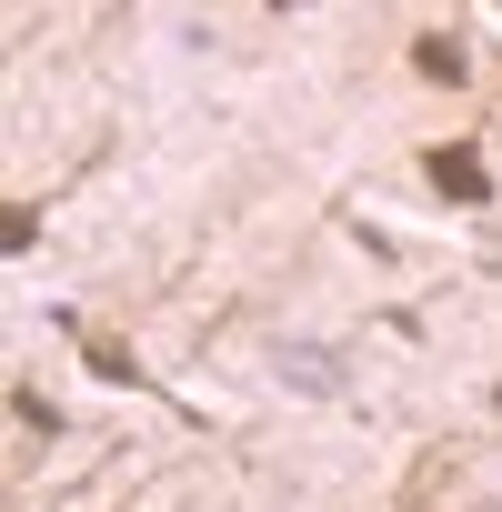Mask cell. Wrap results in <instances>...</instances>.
<instances>
[{
	"label": "cell",
	"mask_w": 502,
	"mask_h": 512,
	"mask_svg": "<svg viewBox=\"0 0 502 512\" xmlns=\"http://www.w3.org/2000/svg\"><path fill=\"white\" fill-rule=\"evenodd\" d=\"M422 171H432V191H442V201H462V211H482V201H492V171H482V151H472V141L422 151Z\"/></svg>",
	"instance_id": "obj_1"
},
{
	"label": "cell",
	"mask_w": 502,
	"mask_h": 512,
	"mask_svg": "<svg viewBox=\"0 0 502 512\" xmlns=\"http://www.w3.org/2000/svg\"><path fill=\"white\" fill-rule=\"evenodd\" d=\"M412 71H422L432 91H462V71H472V61H462V41H452V31H422V41H412Z\"/></svg>",
	"instance_id": "obj_2"
},
{
	"label": "cell",
	"mask_w": 502,
	"mask_h": 512,
	"mask_svg": "<svg viewBox=\"0 0 502 512\" xmlns=\"http://www.w3.org/2000/svg\"><path fill=\"white\" fill-rule=\"evenodd\" d=\"M81 362H91L101 382H141V362H131L121 342H101V332H81Z\"/></svg>",
	"instance_id": "obj_3"
},
{
	"label": "cell",
	"mask_w": 502,
	"mask_h": 512,
	"mask_svg": "<svg viewBox=\"0 0 502 512\" xmlns=\"http://www.w3.org/2000/svg\"><path fill=\"white\" fill-rule=\"evenodd\" d=\"M282 372H292L302 392H342V362H332V352H282Z\"/></svg>",
	"instance_id": "obj_4"
},
{
	"label": "cell",
	"mask_w": 502,
	"mask_h": 512,
	"mask_svg": "<svg viewBox=\"0 0 502 512\" xmlns=\"http://www.w3.org/2000/svg\"><path fill=\"white\" fill-rule=\"evenodd\" d=\"M31 231H41V211H31V201H11V221H0V251H31Z\"/></svg>",
	"instance_id": "obj_5"
},
{
	"label": "cell",
	"mask_w": 502,
	"mask_h": 512,
	"mask_svg": "<svg viewBox=\"0 0 502 512\" xmlns=\"http://www.w3.org/2000/svg\"><path fill=\"white\" fill-rule=\"evenodd\" d=\"M272 11H302V0H272Z\"/></svg>",
	"instance_id": "obj_6"
}]
</instances>
